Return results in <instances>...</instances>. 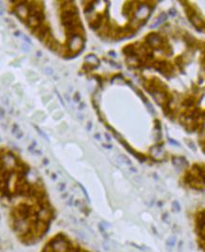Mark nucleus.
Returning a JSON list of instances; mask_svg holds the SVG:
<instances>
[{"mask_svg": "<svg viewBox=\"0 0 205 252\" xmlns=\"http://www.w3.org/2000/svg\"><path fill=\"white\" fill-rule=\"evenodd\" d=\"M169 142L170 144H172V145H175V146H181V144L179 143L178 141H176V140H174V139H172V138H169Z\"/></svg>", "mask_w": 205, "mask_h": 252, "instance_id": "a211bd4d", "label": "nucleus"}, {"mask_svg": "<svg viewBox=\"0 0 205 252\" xmlns=\"http://www.w3.org/2000/svg\"><path fill=\"white\" fill-rule=\"evenodd\" d=\"M85 61L88 65H91L92 68H94L93 65H95V67H98L100 65V59L94 55H88L85 57Z\"/></svg>", "mask_w": 205, "mask_h": 252, "instance_id": "20e7f679", "label": "nucleus"}, {"mask_svg": "<svg viewBox=\"0 0 205 252\" xmlns=\"http://www.w3.org/2000/svg\"><path fill=\"white\" fill-rule=\"evenodd\" d=\"M80 100H81V96H80V93L79 92H76L75 94H74V101L75 102V103H80Z\"/></svg>", "mask_w": 205, "mask_h": 252, "instance_id": "f8f14e48", "label": "nucleus"}, {"mask_svg": "<svg viewBox=\"0 0 205 252\" xmlns=\"http://www.w3.org/2000/svg\"><path fill=\"white\" fill-rule=\"evenodd\" d=\"M33 126H34V128L36 129L37 132H38V134H39V135H41V137H42V138H43L44 139H45L46 141H49V138H48L47 135H45V133H43V132H42V130H41V129H40L39 127H38L37 125H33Z\"/></svg>", "mask_w": 205, "mask_h": 252, "instance_id": "9d476101", "label": "nucleus"}, {"mask_svg": "<svg viewBox=\"0 0 205 252\" xmlns=\"http://www.w3.org/2000/svg\"><path fill=\"white\" fill-rule=\"evenodd\" d=\"M25 1H21V4H18L17 7L15 9V12L16 15L21 19V20H24L25 19L27 20V17L29 16L28 14V10L27 8V5H25Z\"/></svg>", "mask_w": 205, "mask_h": 252, "instance_id": "7ed1b4c3", "label": "nucleus"}, {"mask_svg": "<svg viewBox=\"0 0 205 252\" xmlns=\"http://www.w3.org/2000/svg\"><path fill=\"white\" fill-rule=\"evenodd\" d=\"M18 129H19V126L17 124H14L13 127H12V134L15 135L17 132H18Z\"/></svg>", "mask_w": 205, "mask_h": 252, "instance_id": "4be33fe9", "label": "nucleus"}, {"mask_svg": "<svg viewBox=\"0 0 205 252\" xmlns=\"http://www.w3.org/2000/svg\"><path fill=\"white\" fill-rule=\"evenodd\" d=\"M188 145H189V148H190V149H192V150H193V151H196V150H197V149L195 148L194 143H193V142H192V141H191V142H190V141L188 142Z\"/></svg>", "mask_w": 205, "mask_h": 252, "instance_id": "393cba45", "label": "nucleus"}, {"mask_svg": "<svg viewBox=\"0 0 205 252\" xmlns=\"http://www.w3.org/2000/svg\"><path fill=\"white\" fill-rule=\"evenodd\" d=\"M22 48H23V50L25 51V52H29L30 47L28 46L27 43H23V44H22Z\"/></svg>", "mask_w": 205, "mask_h": 252, "instance_id": "6ab92c4d", "label": "nucleus"}, {"mask_svg": "<svg viewBox=\"0 0 205 252\" xmlns=\"http://www.w3.org/2000/svg\"><path fill=\"white\" fill-rule=\"evenodd\" d=\"M86 107V104L85 103H83V102H80L79 103V110H83Z\"/></svg>", "mask_w": 205, "mask_h": 252, "instance_id": "b1692460", "label": "nucleus"}, {"mask_svg": "<svg viewBox=\"0 0 205 252\" xmlns=\"http://www.w3.org/2000/svg\"><path fill=\"white\" fill-rule=\"evenodd\" d=\"M131 169V170H132L133 172H137V169H134V167H131V169Z\"/></svg>", "mask_w": 205, "mask_h": 252, "instance_id": "e433bc0d", "label": "nucleus"}, {"mask_svg": "<svg viewBox=\"0 0 205 252\" xmlns=\"http://www.w3.org/2000/svg\"><path fill=\"white\" fill-rule=\"evenodd\" d=\"M166 19H168V14H166V12H162V13L159 15V17H158V19L156 20V22H155L154 24H152L151 28H158L159 25H162L164 22L166 21Z\"/></svg>", "mask_w": 205, "mask_h": 252, "instance_id": "39448f33", "label": "nucleus"}, {"mask_svg": "<svg viewBox=\"0 0 205 252\" xmlns=\"http://www.w3.org/2000/svg\"><path fill=\"white\" fill-rule=\"evenodd\" d=\"M48 163H49V162H48L47 159H44V160H43V164H44V165H47Z\"/></svg>", "mask_w": 205, "mask_h": 252, "instance_id": "c9c22d12", "label": "nucleus"}, {"mask_svg": "<svg viewBox=\"0 0 205 252\" xmlns=\"http://www.w3.org/2000/svg\"><path fill=\"white\" fill-rule=\"evenodd\" d=\"M108 55H109L110 56H112V57H116L117 56V53L114 52V51H109V52H108Z\"/></svg>", "mask_w": 205, "mask_h": 252, "instance_id": "cd10ccee", "label": "nucleus"}, {"mask_svg": "<svg viewBox=\"0 0 205 252\" xmlns=\"http://www.w3.org/2000/svg\"><path fill=\"white\" fill-rule=\"evenodd\" d=\"M105 138H106V140H107V141H110V140H111V138H110V135H108L107 133H105Z\"/></svg>", "mask_w": 205, "mask_h": 252, "instance_id": "7c9ffc66", "label": "nucleus"}, {"mask_svg": "<svg viewBox=\"0 0 205 252\" xmlns=\"http://www.w3.org/2000/svg\"><path fill=\"white\" fill-rule=\"evenodd\" d=\"M56 95H57V97H59V101H60V103H61V105H62V106H64V102H63V100H62V98H61V97H60V95L59 94V92H57V91H56Z\"/></svg>", "mask_w": 205, "mask_h": 252, "instance_id": "c756f323", "label": "nucleus"}, {"mask_svg": "<svg viewBox=\"0 0 205 252\" xmlns=\"http://www.w3.org/2000/svg\"><path fill=\"white\" fill-rule=\"evenodd\" d=\"M183 39H184V41H185V42H186L187 44H189L190 46L191 45H193L195 42H196V40H195V38L194 37H192L190 34H185L184 36H183Z\"/></svg>", "mask_w": 205, "mask_h": 252, "instance_id": "0eeeda50", "label": "nucleus"}, {"mask_svg": "<svg viewBox=\"0 0 205 252\" xmlns=\"http://www.w3.org/2000/svg\"><path fill=\"white\" fill-rule=\"evenodd\" d=\"M80 187H81V189L83 190V192H84V194H85V196L87 197V198H88V200H89V197H88V193H87V190L84 188V187H83L81 184H80Z\"/></svg>", "mask_w": 205, "mask_h": 252, "instance_id": "a878e982", "label": "nucleus"}, {"mask_svg": "<svg viewBox=\"0 0 205 252\" xmlns=\"http://www.w3.org/2000/svg\"><path fill=\"white\" fill-rule=\"evenodd\" d=\"M145 41L151 47L155 48V50H159V47L161 46L163 43L162 37L158 33H149L146 36Z\"/></svg>", "mask_w": 205, "mask_h": 252, "instance_id": "f03ea898", "label": "nucleus"}, {"mask_svg": "<svg viewBox=\"0 0 205 252\" xmlns=\"http://www.w3.org/2000/svg\"><path fill=\"white\" fill-rule=\"evenodd\" d=\"M69 46L73 51L80 50V52L84 48V39L79 35H69Z\"/></svg>", "mask_w": 205, "mask_h": 252, "instance_id": "f257e3e1", "label": "nucleus"}, {"mask_svg": "<svg viewBox=\"0 0 205 252\" xmlns=\"http://www.w3.org/2000/svg\"><path fill=\"white\" fill-rule=\"evenodd\" d=\"M37 56H38V57H41V56H42V53L41 52V51H38V52H37Z\"/></svg>", "mask_w": 205, "mask_h": 252, "instance_id": "f704fd0d", "label": "nucleus"}, {"mask_svg": "<svg viewBox=\"0 0 205 252\" xmlns=\"http://www.w3.org/2000/svg\"><path fill=\"white\" fill-rule=\"evenodd\" d=\"M102 146H104L105 149H109V150H110V149H112V145H110V144H109V145H107V144H102Z\"/></svg>", "mask_w": 205, "mask_h": 252, "instance_id": "2f4dec72", "label": "nucleus"}, {"mask_svg": "<svg viewBox=\"0 0 205 252\" xmlns=\"http://www.w3.org/2000/svg\"><path fill=\"white\" fill-rule=\"evenodd\" d=\"M91 127H92V122H91V121H88V124H87V130H88V132L91 131Z\"/></svg>", "mask_w": 205, "mask_h": 252, "instance_id": "5701e85b", "label": "nucleus"}, {"mask_svg": "<svg viewBox=\"0 0 205 252\" xmlns=\"http://www.w3.org/2000/svg\"><path fill=\"white\" fill-rule=\"evenodd\" d=\"M172 205H173V209L177 212H179L181 210V207H180V205H179L178 201H173V203H172Z\"/></svg>", "mask_w": 205, "mask_h": 252, "instance_id": "f3484780", "label": "nucleus"}, {"mask_svg": "<svg viewBox=\"0 0 205 252\" xmlns=\"http://www.w3.org/2000/svg\"><path fill=\"white\" fill-rule=\"evenodd\" d=\"M52 179H54V180H56V176L55 175V174H53V175H52Z\"/></svg>", "mask_w": 205, "mask_h": 252, "instance_id": "4c0bfd02", "label": "nucleus"}, {"mask_svg": "<svg viewBox=\"0 0 205 252\" xmlns=\"http://www.w3.org/2000/svg\"><path fill=\"white\" fill-rule=\"evenodd\" d=\"M44 71H45V74H48V75H52L54 74V70L52 68H50V67H46Z\"/></svg>", "mask_w": 205, "mask_h": 252, "instance_id": "dca6fc26", "label": "nucleus"}, {"mask_svg": "<svg viewBox=\"0 0 205 252\" xmlns=\"http://www.w3.org/2000/svg\"><path fill=\"white\" fill-rule=\"evenodd\" d=\"M145 105H146V106H147V107H148V110H149V112H150L151 114H153V113H154V108H153V106L150 104L149 102L147 103V104H145Z\"/></svg>", "mask_w": 205, "mask_h": 252, "instance_id": "4468645a", "label": "nucleus"}, {"mask_svg": "<svg viewBox=\"0 0 205 252\" xmlns=\"http://www.w3.org/2000/svg\"><path fill=\"white\" fill-rule=\"evenodd\" d=\"M94 138L97 139V140H100V139H101V135H100L99 134H96V135H94Z\"/></svg>", "mask_w": 205, "mask_h": 252, "instance_id": "72a5a7b5", "label": "nucleus"}, {"mask_svg": "<svg viewBox=\"0 0 205 252\" xmlns=\"http://www.w3.org/2000/svg\"><path fill=\"white\" fill-rule=\"evenodd\" d=\"M64 189H65V184H59V190L60 192H62Z\"/></svg>", "mask_w": 205, "mask_h": 252, "instance_id": "bb28decb", "label": "nucleus"}, {"mask_svg": "<svg viewBox=\"0 0 205 252\" xmlns=\"http://www.w3.org/2000/svg\"><path fill=\"white\" fill-rule=\"evenodd\" d=\"M108 62H109V63H111V66H113V67H115V68H118V69L121 68V66H120V65H119L118 63L114 62V61H112V60H108Z\"/></svg>", "mask_w": 205, "mask_h": 252, "instance_id": "aec40b11", "label": "nucleus"}, {"mask_svg": "<svg viewBox=\"0 0 205 252\" xmlns=\"http://www.w3.org/2000/svg\"><path fill=\"white\" fill-rule=\"evenodd\" d=\"M173 161H174V164L177 166V167H183V165L184 164H186V162H185L184 161V159L183 158V157H176V158H174L173 159Z\"/></svg>", "mask_w": 205, "mask_h": 252, "instance_id": "1a4fd4ad", "label": "nucleus"}, {"mask_svg": "<svg viewBox=\"0 0 205 252\" xmlns=\"http://www.w3.org/2000/svg\"><path fill=\"white\" fill-rule=\"evenodd\" d=\"M154 122H155V125H154L155 130H157V131H161V122H160L158 120H156Z\"/></svg>", "mask_w": 205, "mask_h": 252, "instance_id": "2eb2a0df", "label": "nucleus"}, {"mask_svg": "<svg viewBox=\"0 0 205 252\" xmlns=\"http://www.w3.org/2000/svg\"><path fill=\"white\" fill-rule=\"evenodd\" d=\"M14 36L20 37V36H21V32H20V31H15V32H14Z\"/></svg>", "mask_w": 205, "mask_h": 252, "instance_id": "473e14b6", "label": "nucleus"}, {"mask_svg": "<svg viewBox=\"0 0 205 252\" xmlns=\"http://www.w3.org/2000/svg\"><path fill=\"white\" fill-rule=\"evenodd\" d=\"M101 25H102V17H97L96 19H94L92 22L89 23V27H91V28L93 30L100 28Z\"/></svg>", "mask_w": 205, "mask_h": 252, "instance_id": "423d86ee", "label": "nucleus"}, {"mask_svg": "<svg viewBox=\"0 0 205 252\" xmlns=\"http://www.w3.org/2000/svg\"><path fill=\"white\" fill-rule=\"evenodd\" d=\"M23 39L25 41V42H27V44H31V40H30V38H28L27 36H25V35H23Z\"/></svg>", "mask_w": 205, "mask_h": 252, "instance_id": "412c9836", "label": "nucleus"}, {"mask_svg": "<svg viewBox=\"0 0 205 252\" xmlns=\"http://www.w3.org/2000/svg\"><path fill=\"white\" fill-rule=\"evenodd\" d=\"M195 104V100L192 98V97H188L187 99H185L183 101V106H186V107H191L192 106H193Z\"/></svg>", "mask_w": 205, "mask_h": 252, "instance_id": "6e6552de", "label": "nucleus"}, {"mask_svg": "<svg viewBox=\"0 0 205 252\" xmlns=\"http://www.w3.org/2000/svg\"><path fill=\"white\" fill-rule=\"evenodd\" d=\"M15 135H16V138H17L18 139H20V138H21L23 137V132L19 131V132H18V133H16Z\"/></svg>", "mask_w": 205, "mask_h": 252, "instance_id": "c85d7f7f", "label": "nucleus"}, {"mask_svg": "<svg viewBox=\"0 0 205 252\" xmlns=\"http://www.w3.org/2000/svg\"><path fill=\"white\" fill-rule=\"evenodd\" d=\"M0 6H1V4H0Z\"/></svg>", "mask_w": 205, "mask_h": 252, "instance_id": "58836bf2", "label": "nucleus"}, {"mask_svg": "<svg viewBox=\"0 0 205 252\" xmlns=\"http://www.w3.org/2000/svg\"><path fill=\"white\" fill-rule=\"evenodd\" d=\"M169 15L171 17H175L177 15V10L173 8H171L170 10H169Z\"/></svg>", "mask_w": 205, "mask_h": 252, "instance_id": "ddd939ff", "label": "nucleus"}, {"mask_svg": "<svg viewBox=\"0 0 205 252\" xmlns=\"http://www.w3.org/2000/svg\"><path fill=\"white\" fill-rule=\"evenodd\" d=\"M119 158H120L121 160H123V162H124L125 164L129 165V166H130V165H132L131 161H130L129 159H128V158H127L126 156H124V155H120V157H119Z\"/></svg>", "mask_w": 205, "mask_h": 252, "instance_id": "9b49d317", "label": "nucleus"}]
</instances>
